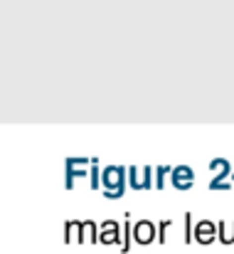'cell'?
I'll list each match as a JSON object with an SVG mask.
<instances>
[{"label":"cell","mask_w":234,"mask_h":254,"mask_svg":"<svg viewBox=\"0 0 234 254\" xmlns=\"http://www.w3.org/2000/svg\"><path fill=\"white\" fill-rule=\"evenodd\" d=\"M126 180H128V168L123 166H109L101 170V185H104V197L106 200H118L126 192Z\"/></svg>","instance_id":"1"},{"label":"cell","mask_w":234,"mask_h":254,"mask_svg":"<svg viewBox=\"0 0 234 254\" xmlns=\"http://www.w3.org/2000/svg\"><path fill=\"white\" fill-rule=\"evenodd\" d=\"M91 173V163L86 158H67L64 161V188L67 190H74V180L77 178H89Z\"/></svg>","instance_id":"2"},{"label":"cell","mask_w":234,"mask_h":254,"mask_svg":"<svg viewBox=\"0 0 234 254\" xmlns=\"http://www.w3.org/2000/svg\"><path fill=\"white\" fill-rule=\"evenodd\" d=\"M210 170L215 173L212 180H210V190H230V185L225 183L230 175H232V166L227 158H215L210 161Z\"/></svg>","instance_id":"3"},{"label":"cell","mask_w":234,"mask_h":254,"mask_svg":"<svg viewBox=\"0 0 234 254\" xmlns=\"http://www.w3.org/2000/svg\"><path fill=\"white\" fill-rule=\"evenodd\" d=\"M153 170L156 168H151V166H146V168L131 166V168H128V185H131L133 190H151V188L156 185Z\"/></svg>","instance_id":"4"},{"label":"cell","mask_w":234,"mask_h":254,"mask_svg":"<svg viewBox=\"0 0 234 254\" xmlns=\"http://www.w3.org/2000/svg\"><path fill=\"white\" fill-rule=\"evenodd\" d=\"M133 240L138 245H151L158 240V225L151 220H138L133 225Z\"/></svg>","instance_id":"5"},{"label":"cell","mask_w":234,"mask_h":254,"mask_svg":"<svg viewBox=\"0 0 234 254\" xmlns=\"http://www.w3.org/2000/svg\"><path fill=\"white\" fill-rule=\"evenodd\" d=\"M99 242L101 245H118V242H123V232H121L116 220H106V222L99 225Z\"/></svg>","instance_id":"6"},{"label":"cell","mask_w":234,"mask_h":254,"mask_svg":"<svg viewBox=\"0 0 234 254\" xmlns=\"http://www.w3.org/2000/svg\"><path fill=\"white\" fill-rule=\"evenodd\" d=\"M217 225L215 222H210V220H200L197 225H195V242L197 245H202V247H207V245H212L215 240H217Z\"/></svg>","instance_id":"7"},{"label":"cell","mask_w":234,"mask_h":254,"mask_svg":"<svg viewBox=\"0 0 234 254\" xmlns=\"http://www.w3.org/2000/svg\"><path fill=\"white\" fill-rule=\"evenodd\" d=\"M170 183L177 190H190L192 183H195V173L190 166H177V168L170 170Z\"/></svg>","instance_id":"8"},{"label":"cell","mask_w":234,"mask_h":254,"mask_svg":"<svg viewBox=\"0 0 234 254\" xmlns=\"http://www.w3.org/2000/svg\"><path fill=\"white\" fill-rule=\"evenodd\" d=\"M99 242V225L94 220H81V242L79 245H94Z\"/></svg>","instance_id":"9"},{"label":"cell","mask_w":234,"mask_h":254,"mask_svg":"<svg viewBox=\"0 0 234 254\" xmlns=\"http://www.w3.org/2000/svg\"><path fill=\"white\" fill-rule=\"evenodd\" d=\"M81 242V220H67L64 222V245Z\"/></svg>","instance_id":"10"},{"label":"cell","mask_w":234,"mask_h":254,"mask_svg":"<svg viewBox=\"0 0 234 254\" xmlns=\"http://www.w3.org/2000/svg\"><path fill=\"white\" fill-rule=\"evenodd\" d=\"M131 237H133V227H131V215L126 212V222H123V242H121V252H131Z\"/></svg>","instance_id":"11"},{"label":"cell","mask_w":234,"mask_h":254,"mask_svg":"<svg viewBox=\"0 0 234 254\" xmlns=\"http://www.w3.org/2000/svg\"><path fill=\"white\" fill-rule=\"evenodd\" d=\"M217 240L222 242V245H234V240H232V230H227V225L225 222H217Z\"/></svg>","instance_id":"12"},{"label":"cell","mask_w":234,"mask_h":254,"mask_svg":"<svg viewBox=\"0 0 234 254\" xmlns=\"http://www.w3.org/2000/svg\"><path fill=\"white\" fill-rule=\"evenodd\" d=\"M182 240L190 245V240H195V225H192V215L190 212H185V235H182Z\"/></svg>","instance_id":"13"},{"label":"cell","mask_w":234,"mask_h":254,"mask_svg":"<svg viewBox=\"0 0 234 254\" xmlns=\"http://www.w3.org/2000/svg\"><path fill=\"white\" fill-rule=\"evenodd\" d=\"M89 180H91V190H96L99 188V183H101V170H99V163L91 158V173H89Z\"/></svg>","instance_id":"14"},{"label":"cell","mask_w":234,"mask_h":254,"mask_svg":"<svg viewBox=\"0 0 234 254\" xmlns=\"http://www.w3.org/2000/svg\"><path fill=\"white\" fill-rule=\"evenodd\" d=\"M173 168H168V166H158L156 168V188L158 190H163L165 188V175L170 173Z\"/></svg>","instance_id":"15"},{"label":"cell","mask_w":234,"mask_h":254,"mask_svg":"<svg viewBox=\"0 0 234 254\" xmlns=\"http://www.w3.org/2000/svg\"><path fill=\"white\" fill-rule=\"evenodd\" d=\"M170 225H173L170 220H163V222H158V242H160V245L165 242V230H168Z\"/></svg>","instance_id":"16"}]
</instances>
